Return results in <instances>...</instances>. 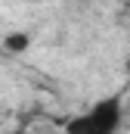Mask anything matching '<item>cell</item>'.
Here are the masks:
<instances>
[{"label":"cell","mask_w":130,"mask_h":134,"mask_svg":"<svg viewBox=\"0 0 130 134\" xmlns=\"http://www.w3.org/2000/svg\"><path fill=\"white\" fill-rule=\"evenodd\" d=\"M12 134H22V131H12Z\"/></svg>","instance_id":"3"},{"label":"cell","mask_w":130,"mask_h":134,"mask_svg":"<svg viewBox=\"0 0 130 134\" xmlns=\"http://www.w3.org/2000/svg\"><path fill=\"white\" fill-rule=\"evenodd\" d=\"M28 47H31V37L25 31H12L3 37V50H9V53H25Z\"/></svg>","instance_id":"2"},{"label":"cell","mask_w":130,"mask_h":134,"mask_svg":"<svg viewBox=\"0 0 130 134\" xmlns=\"http://www.w3.org/2000/svg\"><path fill=\"white\" fill-rule=\"evenodd\" d=\"M124 122V103L121 97H102L81 115L68 119L65 134H118Z\"/></svg>","instance_id":"1"}]
</instances>
